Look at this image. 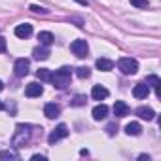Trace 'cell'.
I'll list each match as a JSON object with an SVG mask.
<instances>
[{"instance_id":"obj_22","label":"cell","mask_w":161,"mask_h":161,"mask_svg":"<svg viewBox=\"0 0 161 161\" xmlns=\"http://www.w3.org/2000/svg\"><path fill=\"white\" fill-rule=\"evenodd\" d=\"M76 76L82 78V80H86V78L91 76V70H89L87 66H78V68H76Z\"/></svg>"},{"instance_id":"obj_27","label":"cell","mask_w":161,"mask_h":161,"mask_svg":"<svg viewBox=\"0 0 161 161\" xmlns=\"http://www.w3.org/2000/svg\"><path fill=\"white\" fill-rule=\"evenodd\" d=\"M6 51V38L0 36V53H4Z\"/></svg>"},{"instance_id":"obj_5","label":"cell","mask_w":161,"mask_h":161,"mask_svg":"<svg viewBox=\"0 0 161 161\" xmlns=\"http://www.w3.org/2000/svg\"><path fill=\"white\" fill-rule=\"evenodd\" d=\"M70 51L76 55V57H87V53H89V46H87V42L86 40H74L72 44H70Z\"/></svg>"},{"instance_id":"obj_14","label":"cell","mask_w":161,"mask_h":161,"mask_svg":"<svg viewBox=\"0 0 161 161\" xmlns=\"http://www.w3.org/2000/svg\"><path fill=\"white\" fill-rule=\"evenodd\" d=\"M91 97H93L95 101H104V99L108 97V89H106L104 86H93V89H91Z\"/></svg>"},{"instance_id":"obj_1","label":"cell","mask_w":161,"mask_h":161,"mask_svg":"<svg viewBox=\"0 0 161 161\" xmlns=\"http://www.w3.org/2000/svg\"><path fill=\"white\" fill-rule=\"evenodd\" d=\"M72 70L70 66H61L59 70H55V74L51 76V84L57 89H66L70 86V78H72Z\"/></svg>"},{"instance_id":"obj_30","label":"cell","mask_w":161,"mask_h":161,"mask_svg":"<svg viewBox=\"0 0 161 161\" xmlns=\"http://www.w3.org/2000/svg\"><path fill=\"white\" fill-rule=\"evenodd\" d=\"M76 2H80V4H82V6H87V4H89L87 0H76Z\"/></svg>"},{"instance_id":"obj_20","label":"cell","mask_w":161,"mask_h":161,"mask_svg":"<svg viewBox=\"0 0 161 161\" xmlns=\"http://www.w3.org/2000/svg\"><path fill=\"white\" fill-rule=\"evenodd\" d=\"M0 159L2 161H17L19 153L15 150H4V152H0Z\"/></svg>"},{"instance_id":"obj_21","label":"cell","mask_w":161,"mask_h":161,"mask_svg":"<svg viewBox=\"0 0 161 161\" xmlns=\"http://www.w3.org/2000/svg\"><path fill=\"white\" fill-rule=\"evenodd\" d=\"M36 76H38V80H40V82H51V76H53V72H51L49 68H40V70L36 72Z\"/></svg>"},{"instance_id":"obj_2","label":"cell","mask_w":161,"mask_h":161,"mask_svg":"<svg viewBox=\"0 0 161 161\" xmlns=\"http://www.w3.org/2000/svg\"><path fill=\"white\" fill-rule=\"evenodd\" d=\"M32 127L31 125H25V123H19L17 127H15V135H14V140H12V144L15 146V148H21V146H25L31 138H32V131H31Z\"/></svg>"},{"instance_id":"obj_17","label":"cell","mask_w":161,"mask_h":161,"mask_svg":"<svg viewBox=\"0 0 161 161\" xmlns=\"http://www.w3.org/2000/svg\"><path fill=\"white\" fill-rule=\"evenodd\" d=\"M125 133H127L129 136H138V135L142 133V127H140V123L131 121V123H127V125H125Z\"/></svg>"},{"instance_id":"obj_11","label":"cell","mask_w":161,"mask_h":161,"mask_svg":"<svg viewBox=\"0 0 161 161\" xmlns=\"http://www.w3.org/2000/svg\"><path fill=\"white\" fill-rule=\"evenodd\" d=\"M112 110H114V116H116V118H123V116H127V114L131 112V108H129L127 103H123V101H116Z\"/></svg>"},{"instance_id":"obj_8","label":"cell","mask_w":161,"mask_h":161,"mask_svg":"<svg viewBox=\"0 0 161 161\" xmlns=\"http://www.w3.org/2000/svg\"><path fill=\"white\" fill-rule=\"evenodd\" d=\"M59 114H61V106H59V104H55V103H47V104L44 106V116H46L47 119H55Z\"/></svg>"},{"instance_id":"obj_15","label":"cell","mask_w":161,"mask_h":161,"mask_svg":"<svg viewBox=\"0 0 161 161\" xmlns=\"http://www.w3.org/2000/svg\"><path fill=\"white\" fill-rule=\"evenodd\" d=\"M32 55H34V59H38V61H46L47 57H49V46H38V47H34V51H32Z\"/></svg>"},{"instance_id":"obj_26","label":"cell","mask_w":161,"mask_h":161,"mask_svg":"<svg viewBox=\"0 0 161 161\" xmlns=\"http://www.w3.org/2000/svg\"><path fill=\"white\" fill-rule=\"evenodd\" d=\"M31 12H34V14H47V10H46V8L36 6V4H32V6H31Z\"/></svg>"},{"instance_id":"obj_10","label":"cell","mask_w":161,"mask_h":161,"mask_svg":"<svg viewBox=\"0 0 161 161\" xmlns=\"http://www.w3.org/2000/svg\"><path fill=\"white\" fill-rule=\"evenodd\" d=\"M133 95H135V99H146V97L150 95V86H146L144 82L136 84V86L133 87Z\"/></svg>"},{"instance_id":"obj_24","label":"cell","mask_w":161,"mask_h":161,"mask_svg":"<svg viewBox=\"0 0 161 161\" xmlns=\"http://www.w3.org/2000/svg\"><path fill=\"white\" fill-rule=\"evenodd\" d=\"M131 6L140 8V10H146V8H150V2H148V0H131Z\"/></svg>"},{"instance_id":"obj_13","label":"cell","mask_w":161,"mask_h":161,"mask_svg":"<svg viewBox=\"0 0 161 161\" xmlns=\"http://www.w3.org/2000/svg\"><path fill=\"white\" fill-rule=\"evenodd\" d=\"M144 84H146V86H150V87H153V89H155V93H157V97L161 95V80H159V76H155V74L146 76Z\"/></svg>"},{"instance_id":"obj_7","label":"cell","mask_w":161,"mask_h":161,"mask_svg":"<svg viewBox=\"0 0 161 161\" xmlns=\"http://www.w3.org/2000/svg\"><path fill=\"white\" fill-rule=\"evenodd\" d=\"M42 93H44V86H40L38 82H32V84H29V86L25 87V95H27V97H31V99L40 97Z\"/></svg>"},{"instance_id":"obj_6","label":"cell","mask_w":161,"mask_h":161,"mask_svg":"<svg viewBox=\"0 0 161 161\" xmlns=\"http://www.w3.org/2000/svg\"><path fill=\"white\" fill-rule=\"evenodd\" d=\"M29 68H31V61H29V59H25V57L17 59V61H15V64H14L15 76H19V78H25V76L29 74Z\"/></svg>"},{"instance_id":"obj_16","label":"cell","mask_w":161,"mask_h":161,"mask_svg":"<svg viewBox=\"0 0 161 161\" xmlns=\"http://www.w3.org/2000/svg\"><path fill=\"white\" fill-rule=\"evenodd\" d=\"M106 116H108V106H106V104H97V106L93 108V119L101 121V119H104Z\"/></svg>"},{"instance_id":"obj_4","label":"cell","mask_w":161,"mask_h":161,"mask_svg":"<svg viewBox=\"0 0 161 161\" xmlns=\"http://www.w3.org/2000/svg\"><path fill=\"white\" fill-rule=\"evenodd\" d=\"M66 136H68V127H66L64 123H59V125L49 133L47 142H49V144H55V142H59V140H63V138H66Z\"/></svg>"},{"instance_id":"obj_18","label":"cell","mask_w":161,"mask_h":161,"mask_svg":"<svg viewBox=\"0 0 161 161\" xmlns=\"http://www.w3.org/2000/svg\"><path fill=\"white\" fill-rule=\"evenodd\" d=\"M95 66H97L99 70H103V72H108V70H112V68H114V63H112L110 59H104V57H101V59H97Z\"/></svg>"},{"instance_id":"obj_12","label":"cell","mask_w":161,"mask_h":161,"mask_svg":"<svg viewBox=\"0 0 161 161\" xmlns=\"http://www.w3.org/2000/svg\"><path fill=\"white\" fill-rule=\"evenodd\" d=\"M135 114H136L140 119H146V121H152V119L155 118V112H153L150 106H138V108L135 110Z\"/></svg>"},{"instance_id":"obj_28","label":"cell","mask_w":161,"mask_h":161,"mask_svg":"<svg viewBox=\"0 0 161 161\" xmlns=\"http://www.w3.org/2000/svg\"><path fill=\"white\" fill-rule=\"evenodd\" d=\"M31 159H32V161H38V159H40V161H44V159H46V155H40V153H34V155H32Z\"/></svg>"},{"instance_id":"obj_3","label":"cell","mask_w":161,"mask_h":161,"mask_svg":"<svg viewBox=\"0 0 161 161\" xmlns=\"http://www.w3.org/2000/svg\"><path fill=\"white\" fill-rule=\"evenodd\" d=\"M118 68H119L125 76L136 74V70H138V61L133 59V57H121V59L118 61Z\"/></svg>"},{"instance_id":"obj_19","label":"cell","mask_w":161,"mask_h":161,"mask_svg":"<svg viewBox=\"0 0 161 161\" xmlns=\"http://www.w3.org/2000/svg\"><path fill=\"white\" fill-rule=\"evenodd\" d=\"M38 40H40V44H42V46H51V44H53V40H55V36H53L49 31H42V32L38 34Z\"/></svg>"},{"instance_id":"obj_29","label":"cell","mask_w":161,"mask_h":161,"mask_svg":"<svg viewBox=\"0 0 161 161\" xmlns=\"http://www.w3.org/2000/svg\"><path fill=\"white\" fill-rule=\"evenodd\" d=\"M138 159H146V161H148V159H150V155H146V153H140V155H138Z\"/></svg>"},{"instance_id":"obj_32","label":"cell","mask_w":161,"mask_h":161,"mask_svg":"<svg viewBox=\"0 0 161 161\" xmlns=\"http://www.w3.org/2000/svg\"><path fill=\"white\" fill-rule=\"evenodd\" d=\"M2 108H4V103H2V101H0V110H2Z\"/></svg>"},{"instance_id":"obj_25","label":"cell","mask_w":161,"mask_h":161,"mask_svg":"<svg viewBox=\"0 0 161 161\" xmlns=\"http://www.w3.org/2000/svg\"><path fill=\"white\" fill-rule=\"evenodd\" d=\"M106 133H108V136H114L118 133V125L116 123H108L106 125Z\"/></svg>"},{"instance_id":"obj_9","label":"cell","mask_w":161,"mask_h":161,"mask_svg":"<svg viewBox=\"0 0 161 161\" xmlns=\"http://www.w3.org/2000/svg\"><path fill=\"white\" fill-rule=\"evenodd\" d=\"M14 32H15L17 38H29V36L32 34V25H31V23H21V25L15 27Z\"/></svg>"},{"instance_id":"obj_23","label":"cell","mask_w":161,"mask_h":161,"mask_svg":"<svg viewBox=\"0 0 161 161\" xmlns=\"http://www.w3.org/2000/svg\"><path fill=\"white\" fill-rule=\"evenodd\" d=\"M86 103H87V97L86 95H76L72 99V106H84Z\"/></svg>"},{"instance_id":"obj_31","label":"cell","mask_w":161,"mask_h":161,"mask_svg":"<svg viewBox=\"0 0 161 161\" xmlns=\"http://www.w3.org/2000/svg\"><path fill=\"white\" fill-rule=\"evenodd\" d=\"M4 89V84H2V80H0V91H2Z\"/></svg>"}]
</instances>
